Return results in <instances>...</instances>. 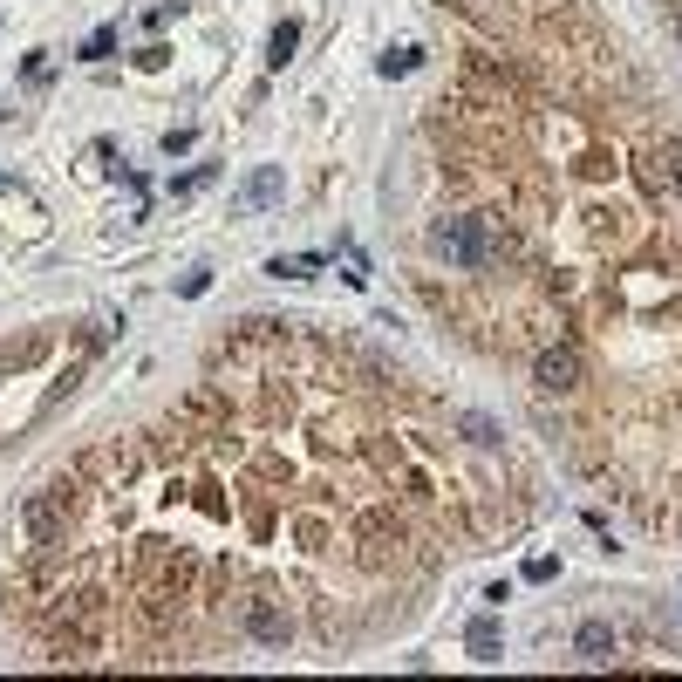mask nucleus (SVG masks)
I'll return each mask as SVG.
<instances>
[{
	"label": "nucleus",
	"mask_w": 682,
	"mask_h": 682,
	"mask_svg": "<svg viewBox=\"0 0 682 682\" xmlns=\"http://www.w3.org/2000/svg\"><path fill=\"white\" fill-rule=\"evenodd\" d=\"M239 628H246L253 642H266V648H287V642H294V614H287V601H273V594L239 601Z\"/></svg>",
	"instance_id": "1"
},
{
	"label": "nucleus",
	"mask_w": 682,
	"mask_h": 682,
	"mask_svg": "<svg viewBox=\"0 0 682 682\" xmlns=\"http://www.w3.org/2000/svg\"><path fill=\"white\" fill-rule=\"evenodd\" d=\"M430 246L451 253L457 266H492V246H485L478 219H437V226H430Z\"/></svg>",
	"instance_id": "2"
},
{
	"label": "nucleus",
	"mask_w": 682,
	"mask_h": 682,
	"mask_svg": "<svg viewBox=\"0 0 682 682\" xmlns=\"http://www.w3.org/2000/svg\"><path fill=\"white\" fill-rule=\"evenodd\" d=\"M532 382H539L546 396H567L573 382H580V355H573L567 341H560V348H539V362H532Z\"/></svg>",
	"instance_id": "3"
},
{
	"label": "nucleus",
	"mask_w": 682,
	"mask_h": 682,
	"mask_svg": "<svg viewBox=\"0 0 682 682\" xmlns=\"http://www.w3.org/2000/svg\"><path fill=\"white\" fill-rule=\"evenodd\" d=\"M280 198H287V171H280V164H260V171L239 185L232 205H239V212H266V205H280Z\"/></svg>",
	"instance_id": "4"
},
{
	"label": "nucleus",
	"mask_w": 682,
	"mask_h": 682,
	"mask_svg": "<svg viewBox=\"0 0 682 682\" xmlns=\"http://www.w3.org/2000/svg\"><path fill=\"white\" fill-rule=\"evenodd\" d=\"M573 655H580L587 669H607V662H614V628H607V621H587V628L573 635Z\"/></svg>",
	"instance_id": "5"
},
{
	"label": "nucleus",
	"mask_w": 682,
	"mask_h": 682,
	"mask_svg": "<svg viewBox=\"0 0 682 682\" xmlns=\"http://www.w3.org/2000/svg\"><path fill=\"white\" fill-rule=\"evenodd\" d=\"M451 430H464V437H471L478 451H492V444H505V430H498V423L485 417V410H451Z\"/></svg>",
	"instance_id": "6"
},
{
	"label": "nucleus",
	"mask_w": 682,
	"mask_h": 682,
	"mask_svg": "<svg viewBox=\"0 0 682 682\" xmlns=\"http://www.w3.org/2000/svg\"><path fill=\"white\" fill-rule=\"evenodd\" d=\"M464 648H471L478 662H498V648H505V628H498L492 614H478V621L464 628Z\"/></svg>",
	"instance_id": "7"
},
{
	"label": "nucleus",
	"mask_w": 682,
	"mask_h": 682,
	"mask_svg": "<svg viewBox=\"0 0 682 682\" xmlns=\"http://www.w3.org/2000/svg\"><path fill=\"white\" fill-rule=\"evenodd\" d=\"M294 48H301V21H280L273 41H266V62H273V69H287V62H294Z\"/></svg>",
	"instance_id": "8"
},
{
	"label": "nucleus",
	"mask_w": 682,
	"mask_h": 682,
	"mask_svg": "<svg viewBox=\"0 0 682 682\" xmlns=\"http://www.w3.org/2000/svg\"><path fill=\"white\" fill-rule=\"evenodd\" d=\"M376 69H382V76H410V69H417V48H389Z\"/></svg>",
	"instance_id": "9"
},
{
	"label": "nucleus",
	"mask_w": 682,
	"mask_h": 682,
	"mask_svg": "<svg viewBox=\"0 0 682 682\" xmlns=\"http://www.w3.org/2000/svg\"><path fill=\"white\" fill-rule=\"evenodd\" d=\"M116 48V28H96V35L82 41V55H89V62H103V55H110Z\"/></svg>",
	"instance_id": "10"
},
{
	"label": "nucleus",
	"mask_w": 682,
	"mask_h": 682,
	"mask_svg": "<svg viewBox=\"0 0 682 682\" xmlns=\"http://www.w3.org/2000/svg\"><path fill=\"white\" fill-rule=\"evenodd\" d=\"M266 273H280V280H307V273H314V260H273Z\"/></svg>",
	"instance_id": "11"
},
{
	"label": "nucleus",
	"mask_w": 682,
	"mask_h": 682,
	"mask_svg": "<svg viewBox=\"0 0 682 682\" xmlns=\"http://www.w3.org/2000/svg\"><path fill=\"white\" fill-rule=\"evenodd\" d=\"M676 171H682V157H676Z\"/></svg>",
	"instance_id": "12"
},
{
	"label": "nucleus",
	"mask_w": 682,
	"mask_h": 682,
	"mask_svg": "<svg viewBox=\"0 0 682 682\" xmlns=\"http://www.w3.org/2000/svg\"><path fill=\"white\" fill-rule=\"evenodd\" d=\"M0 116H7V110H0Z\"/></svg>",
	"instance_id": "13"
}]
</instances>
